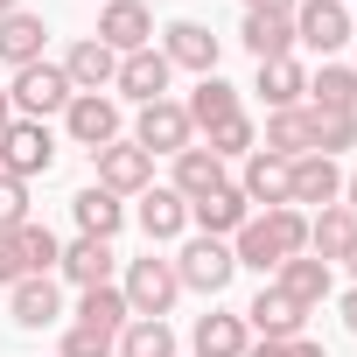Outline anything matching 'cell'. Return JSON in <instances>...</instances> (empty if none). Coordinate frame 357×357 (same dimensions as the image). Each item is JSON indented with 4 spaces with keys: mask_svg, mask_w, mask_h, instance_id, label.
I'll use <instances>...</instances> for the list:
<instances>
[{
    "mask_svg": "<svg viewBox=\"0 0 357 357\" xmlns=\"http://www.w3.org/2000/svg\"><path fill=\"white\" fill-rule=\"evenodd\" d=\"M294 252H308V211H294V204H280V211H252L245 231L231 238V259L252 266V273H273V266L294 259Z\"/></svg>",
    "mask_w": 357,
    "mask_h": 357,
    "instance_id": "cell-1",
    "label": "cell"
},
{
    "mask_svg": "<svg viewBox=\"0 0 357 357\" xmlns=\"http://www.w3.org/2000/svg\"><path fill=\"white\" fill-rule=\"evenodd\" d=\"M119 294H126V308L133 315H147V322H168V308L183 301V280H175V259H126V280H119Z\"/></svg>",
    "mask_w": 357,
    "mask_h": 357,
    "instance_id": "cell-2",
    "label": "cell"
},
{
    "mask_svg": "<svg viewBox=\"0 0 357 357\" xmlns=\"http://www.w3.org/2000/svg\"><path fill=\"white\" fill-rule=\"evenodd\" d=\"M231 273H238L231 238H204V231H197L183 252H175V280H183L190 294H211V301H218V294L231 287Z\"/></svg>",
    "mask_w": 357,
    "mask_h": 357,
    "instance_id": "cell-3",
    "label": "cell"
},
{
    "mask_svg": "<svg viewBox=\"0 0 357 357\" xmlns=\"http://www.w3.org/2000/svg\"><path fill=\"white\" fill-rule=\"evenodd\" d=\"M56 168V133L43 119H15L0 133V175H15V183H36V175Z\"/></svg>",
    "mask_w": 357,
    "mask_h": 357,
    "instance_id": "cell-4",
    "label": "cell"
},
{
    "mask_svg": "<svg viewBox=\"0 0 357 357\" xmlns=\"http://www.w3.org/2000/svg\"><path fill=\"white\" fill-rule=\"evenodd\" d=\"M8 98H15V119H50V112H63L77 91H70L63 63H22L15 84H8Z\"/></svg>",
    "mask_w": 357,
    "mask_h": 357,
    "instance_id": "cell-5",
    "label": "cell"
},
{
    "mask_svg": "<svg viewBox=\"0 0 357 357\" xmlns=\"http://www.w3.org/2000/svg\"><path fill=\"white\" fill-rule=\"evenodd\" d=\"M63 133H70L84 154L112 147V140H119V98H112V91H77V98L63 105Z\"/></svg>",
    "mask_w": 357,
    "mask_h": 357,
    "instance_id": "cell-6",
    "label": "cell"
},
{
    "mask_svg": "<svg viewBox=\"0 0 357 357\" xmlns=\"http://www.w3.org/2000/svg\"><path fill=\"white\" fill-rule=\"evenodd\" d=\"M294 43H308V50L329 63L343 43H357L350 8H343V0H301V8H294Z\"/></svg>",
    "mask_w": 357,
    "mask_h": 357,
    "instance_id": "cell-7",
    "label": "cell"
},
{
    "mask_svg": "<svg viewBox=\"0 0 357 357\" xmlns=\"http://www.w3.org/2000/svg\"><path fill=\"white\" fill-rule=\"evenodd\" d=\"M91 168H98V190H112V197H140V190H154V154H147V147H133V140L98 147V154H91Z\"/></svg>",
    "mask_w": 357,
    "mask_h": 357,
    "instance_id": "cell-8",
    "label": "cell"
},
{
    "mask_svg": "<svg viewBox=\"0 0 357 357\" xmlns=\"http://www.w3.org/2000/svg\"><path fill=\"white\" fill-rule=\"evenodd\" d=\"M133 147H147V154H183V147H197V126H190V112L175 105V98H154V105H140V119H133Z\"/></svg>",
    "mask_w": 357,
    "mask_h": 357,
    "instance_id": "cell-9",
    "label": "cell"
},
{
    "mask_svg": "<svg viewBox=\"0 0 357 357\" xmlns=\"http://www.w3.org/2000/svg\"><path fill=\"white\" fill-rule=\"evenodd\" d=\"M98 43H105L112 56L154 50V15H147V0H105V8H98Z\"/></svg>",
    "mask_w": 357,
    "mask_h": 357,
    "instance_id": "cell-10",
    "label": "cell"
},
{
    "mask_svg": "<svg viewBox=\"0 0 357 357\" xmlns=\"http://www.w3.org/2000/svg\"><path fill=\"white\" fill-rule=\"evenodd\" d=\"M287 204H294V211H301V204H315V211L343 204V168H336L329 154H301V161H287Z\"/></svg>",
    "mask_w": 357,
    "mask_h": 357,
    "instance_id": "cell-11",
    "label": "cell"
},
{
    "mask_svg": "<svg viewBox=\"0 0 357 357\" xmlns=\"http://www.w3.org/2000/svg\"><path fill=\"white\" fill-rule=\"evenodd\" d=\"M161 56H168V70H197V77H211L218 56H225V43H218L204 22H168V29H161Z\"/></svg>",
    "mask_w": 357,
    "mask_h": 357,
    "instance_id": "cell-12",
    "label": "cell"
},
{
    "mask_svg": "<svg viewBox=\"0 0 357 357\" xmlns=\"http://www.w3.org/2000/svg\"><path fill=\"white\" fill-rule=\"evenodd\" d=\"M8 315H15V329H50V322L63 315V287H56V273H29V280H15V287H8Z\"/></svg>",
    "mask_w": 357,
    "mask_h": 357,
    "instance_id": "cell-13",
    "label": "cell"
},
{
    "mask_svg": "<svg viewBox=\"0 0 357 357\" xmlns=\"http://www.w3.org/2000/svg\"><path fill=\"white\" fill-rule=\"evenodd\" d=\"M301 322H308V308L301 301H287L273 280L252 294V308H245V329H259V343H294L301 336Z\"/></svg>",
    "mask_w": 357,
    "mask_h": 357,
    "instance_id": "cell-14",
    "label": "cell"
},
{
    "mask_svg": "<svg viewBox=\"0 0 357 357\" xmlns=\"http://www.w3.org/2000/svg\"><path fill=\"white\" fill-rule=\"evenodd\" d=\"M168 56L161 50H133V56H119V77H112V91L119 98H133V105H154V98H168Z\"/></svg>",
    "mask_w": 357,
    "mask_h": 357,
    "instance_id": "cell-15",
    "label": "cell"
},
{
    "mask_svg": "<svg viewBox=\"0 0 357 357\" xmlns=\"http://www.w3.org/2000/svg\"><path fill=\"white\" fill-rule=\"evenodd\" d=\"M56 273L84 294V287H105V280L119 273V252H112V238H70L63 259H56Z\"/></svg>",
    "mask_w": 357,
    "mask_h": 357,
    "instance_id": "cell-16",
    "label": "cell"
},
{
    "mask_svg": "<svg viewBox=\"0 0 357 357\" xmlns=\"http://www.w3.org/2000/svg\"><path fill=\"white\" fill-rule=\"evenodd\" d=\"M245 218H252V204L238 197V183H225V190H211V197H197V204H190V225H197L204 238H238V231H245Z\"/></svg>",
    "mask_w": 357,
    "mask_h": 357,
    "instance_id": "cell-17",
    "label": "cell"
},
{
    "mask_svg": "<svg viewBox=\"0 0 357 357\" xmlns=\"http://www.w3.org/2000/svg\"><path fill=\"white\" fill-rule=\"evenodd\" d=\"M273 287L287 294V301H301V308H315V301H329V287H336V273L315 259V252H294V259H280L273 266Z\"/></svg>",
    "mask_w": 357,
    "mask_h": 357,
    "instance_id": "cell-18",
    "label": "cell"
},
{
    "mask_svg": "<svg viewBox=\"0 0 357 357\" xmlns=\"http://www.w3.org/2000/svg\"><path fill=\"white\" fill-rule=\"evenodd\" d=\"M133 218H140L147 245H168V238H183V231H190V204L175 197L168 183H161V190H140V211H133Z\"/></svg>",
    "mask_w": 357,
    "mask_h": 357,
    "instance_id": "cell-19",
    "label": "cell"
},
{
    "mask_svg": "<svg viewBox=\"0 0 357 357\" xmlns=\"http://www.w3.org/2000/svg\"><path fill=\"white\" fill-rule=\"evenodd\" d=\"M63 77H70V91H112V77H119V56H112L98 36H84V43H70V56H63Z\"/></svg>",
    "mask_w": 357,
    "mask_h": 357,
    "instance_id": "cell-20",
    "label": "cell"
},
{
    "mask_svg": "<svg viewBox=\"0 0 357 357\" xmlns=\"http://www.w3.org/2000/svg\"><path fill=\"white\" fill-rule=\"evenodd\" d=\"M259 154H273V161H301V154H315V133H308V105H287V112H266V133H259Z\"/></svg>",
    "mask_w": 357,
    "mask_h": 357,
    "instance_id": "cell-21",
    "label": "cell"
},
{
    "mask_svg": "<svg viewBox=\"0 0 357 357\" xmlns=\"http://www.w3.org/2000/svg\"><path fill=\"white\" fill-rule=\"evenodd\" d=\"M70 218H77V238H119V225H126V204H119L112 190L84 183V190L70 197Z\"/></svg>",
    "mask_w": 357,
    "mask_h": 357,
    "instance_id": "cell-22",
    "label": "cell"
},
{
    "mask_svg": "<svg viewBox=\"0 0 357 357\" xmlns=\"http://www.w3.org/2000/svg\"><path fill=\"white\" fill-rule=\"evenodd\" d=\"M231 183V175H225V161L211 154V147H183V154H175V197H183V204H197V197H211V190H225Z\"/></svg>",
    "mask_w": 357,
    "mask_h": 357,
    "instance_id": "cell-23",
    "label": "cell"
},
{
    "mask_svg": "<svg viewBox=\"0 0 357 357\" xmlns=\"http://www.w3.org/2000/svg\"><path fill=\"white\" fill-rule=\"evenodd\" d=\"M238 43L252 63H280V56H294V15H245Z\"/></svg>",
    "mask_w": 357,
    "mask_h": 357,
    "instance_id": "cell-24",
    "label": "cell"
},
{
    "mask_svg": "<svg viewBox=\"0 0 357 357\" xmlns=\"http://www.w3.org/2000/svg\"><path fill=\"white\" fill-rule=\"evenodd\" d=\"M183 112H190V126H197V133H211V126L238 119V84H225V77L211 70V77H197V91L183 98Z\"/></svg>",
    "mask_w": 357,
    "mask_h": 357,
    "instance_id": "cell-25",
    "label": "cell"
},
{
    "mask_svg": "<svg viewBox=\"0 0 357 357\" xmlns=\"http://www.w3.org/2000/svg\"><path fill=\"white\" fill-rule=\"evenodd\" d=\"M190 343H197V357H245V343H252V329H245V315H231V308H218V315H197V329H190Z\"/></svg>",
    "mask_w": 357,
    "mask_h": 357,
    "instance_id": "cell-26",
    "label": "cell"
},
{
    "mask_svg": "<svg viewBox=\"0 0 357 357\" xmlns=\"http://www.w3.org/2000/svg\"><path fill=\"white\" fill-rule=\"evenodd\" d=\"M238 197L245 204H259V211H280L287 204V161H273V154H245V175H238Z\"/></svg>",
    "mask_w": 357,
    "mask_h": 357,
    "instance_id": "cell-27",
    "label": "cell"
},
{
    "mask_svg": "<svg viewBox=\"0 0 357 357\" xmlns=\"http://www.w3.org/2000/svg\"><path fill=\"white\" fill-rule=\"evenodd\" d=\"M43 15H29V8H15V15H0V63L8 70H22V63H43Z\"/></svg>",
    "mask_w": 357,
    "mask_h": 357,
    "instance_id": "cell-28",
    "label": "cell"
},
{
    "mask_svg": "<svg viewBox=\"0 0 357 357\" xmlns=\"http://www.w3.org/2000/svg\"><path fill=\"white\" fill-rule=\"evenodd\" d=\"M126 322H133V308H126L119 280H105V287H84V294H77V329H98V336H119Z\"/></svg>",
    "mask_w": 357,
    "mask_h": 357,
    "instance_id": "cell-29",
    "label": "cell"
},
{
    "mask_svg": "<svg viewBox=\"0 0 357 357\" xmlns=\"http://www.w3.org/2000/svg\"><path fill=\"white\" fill-rule=\"evenodd\" d=\"M350 238H357V218H350L343 204H329V211L308 218V252H315L322 266H336V259L350 252Z\"/></svg>",
    "mask_w": 357,
    "mask_h": 357,
    "instance_id": "cell-30",
    "label": "cell"
},
{
    "mask_svg": "<svg viewBox=\"0 0 357 357\" xmlns=\"http://www.w3.org/2000/svg\"><path fill=\"white\" fill-rule=\"evenodd\" d=\"M308 112H357V70L329 56V63L308 77Z\"/></svg>",
    "mask_w": 357,
    "mask_h": 357,
    "instance_id": "cell-31",
    "label": "cell"
},
{
    "mask_svg": "<svg viewBox=\"0 0 357 357\" xmlns=\"http://www.w3.org/2000/svg\"><path fill=\"white\" fill-rule=\"evenodd\" d=\"M252 91L266 98V112H287V105H301V98H308V70H301L294 56L259 63V84H252Z\"/></svg>",
    "mask_w": 357,
    "mask_h": 357,
    "instance_id": "cell-32",
    "label": "cell"
},
{
    "mask_svg": "<svg viewBox=\"0 0 357 357\" xmlns=\"http://www.w3.org/2000/svg\"><path fill=\"white\" fill-rule=\"evenodd\" d=\"M112 357H175V329H168V322L133 315V322L112 336Z\"/></svg>",
    "mask_w": 357,
    "mask_h": 357,
    "instance_id": "cell-33",
    "label": "cell"
},
{
    "mask_svg": "<svg viewBox=\"0 0 357 357\" xmlns=\"http://www.w3.org/2000/svg\"><path fill=\"white\" fill-rule=\"evenodd\" d=\"M15 238H22V266H29V273H56V259H63V238H56L50 225H36V218H29Z\"/></svg>",
    "mask_w": 357,
    "mask_h": 357,
    "instance_id": "cell-34",
    "label": "cell"
},
{
    "mask_svg": "<svg viewBox=\"0 0 357 357\" xmlns=\"http://www.w3.org/2000/svg\"><path fill=\"white\" fill-rule=\"evenodd\" d=\"M308 133H315V154H343V147H357V112H308Z\"/></svg>",
    "mask_w": 357,
    "mask_h": 357,
    "instance_id": "cell-35",
    "label": "cell"
},
{
    "mask_svg": "<svg viewBox=\"0 0 357 357\" xmlns=\"http://www.w3.org/2000/svg\"><path fill=\"white\" fill-rule=\"evenodd\" d=\"M204 147H211L218 161H245V154L259 147V126H252V119L238 112V119H225V126H211V140H204Z\"/></svg>",
    "mask_w": 357,
    "mask_h": 357,
    "instance_id": "cell-36",
    "label": "cell"
},
{
    "mask_svg": "<svg viewBox=\"0 0 357 357\" xmlns=\"http://www.w3.org/2000/svg\"><path fill=\"white\" fill-rule=\"evenodd\" d=\"M22 225H29V183L0 175V231H22Z\"/></svg>",
    "mask_w": 357,
    "mask_h": 357,
    "instance_id": "cell-37",
    "label": "cell"
},
{
    "mask_svg": "<svg viewBox=\"0 0 357 357\" xmlns=\"http://www.w3.org/2000/svg\"><path fill=\"white\" fill-rule=\"evenodd\" d=\"M56 350H63V357H112V336H98V329H77V322H70Z\"/></svg>",
    "mask_w": 357,
    "mask_h": 357,
    "instance_id": "cell-38",
    "label": "cell"
},
{
    "mask_svg": "<svg viewBox=\"0 0 357 357\" xmlns=\"http://www.w3.org/2000/svg\"><path fill=\"white\" fill-rule=\"evenodd\" d=\"M15 280H29V266H22V238L0 231V287H15Z\"/></svg>",
    "mask_w": 357,
    "mask_h": 357,
    "instance_id": "cell-39",
    "label": "cell"
},
{
    "mask_svg": "<svg viewBox=\"0 0 357 357\" xmlns=\"http://www.w3.org/2000/svg\"><path fill=\"white\" fill-rule=\"evenodd\" d=\"M301 0H245V15H294Z\"/></svg>",
    "mask_w": 357,
    "mask_h": 357,
    "instance_id": "cell-40",
    "label": "cell"
},
{
    "mask_svg": "<svg viewBox=\"0 0 357 357\" xmlns=\"http://www.w3.org/2000/svg\"><path fill=\"white\" fill-rule=\"evenodd\" d=\"M287 357H329V350H322L315 336H294V343H287Z\"/></svg>",
    "mask_w": 357,
    "mask_h": 357,
    "instance_id": "cell-41",
    "label": "cell"
},
{
    "mask_svg": "<svg viewBox=\"0 0 357 357\" xmlns=\"http://www.w3.org/2000/svg\"><path fill=\"white\" fill-rule=\"evenodd\" d=\"M245 357H287V343H245Z\"/></svg>",
    "mask_w": 357,
    "mask_h": 357,
    "instance_id": "cell-42",
    "label": "cell"
},
{
    "mask_svg": "<svg viewBox=\"0 0 357 357\" xmlns=\"http://www.w3.org/2000/svg\"><path fill=\"white\" fill-rule=\"evenodd\" d=\"M343 329H350V336H357V287H350V294H343Z\"/></svg>",
    "mask_w": 357,
    "mask_h": 357,
    "instance_id": "cell-43",
    "label": "cell"
},
{
    "mask_svg": "<svg viewBox=\"0 0 357 357\" xmlns=\"http://www.w3.org/2000/svg\"><path fill=\"white\" fill-rule=\"evenodd\" d=\"M15 126V98H8V84H0V133Z\"/></svg>",
    "mask_w": 357,
    "mask_h": 357,
    "instance_id": "cell-44",
    "label": "cell"
},
{
    "mask_svg": "<svg viewBox=\"0 0 357 357\" xmlns=\"http://www.w3.org/2000/svg\"><path fill=\"white\" fill-rule=\"evenodd\" d=\"M343 211L357 218V175H343Z\"/></svg>",
    "mask_w": 357,
    "mask_h": 357,
    "instance_id": "cell-45",
    "label": "cell"
},
{
    "mask_svg": "<svg viewBox=\"0 0 357 357\" xmlns=\"http://www.w3.org/2000/svg\"><path fill=\"white\" fill-rule=\"evenodd\" d=\"M343 266H350V273H357V238H350V252H343Z\"/></svg>",
    "mask_w": 357,
    "mask_h": 357,
    "instance_id": "cell-46",
    "label": "cell"
},
{
    "mask_svg": "<svg viewBox=\"0 0 357 357\" xmlns=\"http://www.w3.org/2000/svg\"><path fill=\"white\" fill-rule=\"evenodd\" d=\"M15 8H22V0H0V15H15Z\"/></svg>",
    "mask_w": 357,
    "mask_h": 357,
    "instance_id": "cell-47",
    "label": "cell"
},
{
    "mask_svg": "<svg viewBox=\"0 0 357 357\" xmlns=\"http://www.w3.org/2000/svg\"><path fill=\"white\" fill-rule=\"evenodd\" d=\"M343 8H350V0H343Z\"/></svg>",
    "mask_w": 357,
    "mask_h": 357,
    "instance_id": "cell-48",
    "label": "cell"
},
{
    "mask_svg": "<svg viewBox=\"0 0 357 357\" xmlns=\"http://www.w3.org/2000/svg\"><path fill=\"white\" fill-rule=\"evenodd\" d=\"M350 70H357V63H350Z\"/></svg>",
    "mask_w": 357,
    "mask_h": 357,
    "instance_id": "cell-49",
    "label": "cell"
}]
</instances>
